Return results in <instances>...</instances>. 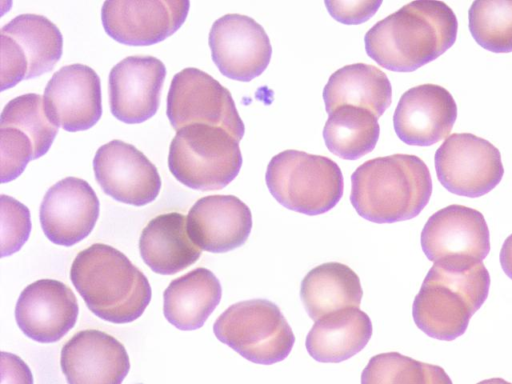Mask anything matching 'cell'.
<instances>
[{
    "label": "cell",
    "mask_w": 512,
    "mask_h": 384,
    "mask_svg": "<svg viewBox=\"0 0 512 384\" xmlns=\"http://www.w3.org/2000/svg\"><path fill=\"white\" fill-rule=\"evenodd\" d=\"M0 35L2 91L51 71L62 56V34L42 15H18Z\"/></svg>",
    "instance_id": "cell-9"
},
{
    "label": "cell",
    "mask_w": 512,
    "mask_h": 384,
    "mask_svg": "<svg viewBox=\"0 0 512 384\" xmlns=\"http://www.w3.org/2000/svg\"><path fill=\"white\" fill-rule=\"evenodd\" d=\"M361 384H453L446 371L399 352L370 358L361 374Z\"/></svg>",
    "instance_id": "cell-28"
},
{
    "label": "cell",
    "mask_w": 512,
    "mask_h": 384,
    "mask_svg": "<svg viewBox=\"0 0 512 384\" xmlns=\"http://www.w3.org/2000/svg\"><path fill=\"white\" fill-rule=\"evenodd\" d=\"M188 0L105 1L101 20L105 32L115 41L131 46L159 43L184 24Z\"/></svg>",
    "instance_id": "cell-12"
},
{
    "label": "cell",
    "mask_w": 512,
    "mask_h": 384,
    "mask_svg": "<svg viewBox=\"0 0 512 384\" xmlns=\"http://www.w3.org/2000/svg\"><path fill=\"white\" fill-rule=\"evenodd\" d=\"M60 365L68 384H122L130 369L123 344L95 329L77 332L64 344Z\"/></svg>",
    "instance_id": "cell-20"
},
{
    "label": "cell",
    "mask_w": 512,
    "mask_h": 384,
    "mask_svg": "<svg viewBox=\"0 0 512 384\" xmlns=\"http://www.w3.org/2000/svg\"><path fill=\"white\" fill-rule=\"evenodd\" d=\"M432 179L427 165L410 154L377 157L351 176L350 201L362 218L378 223L412 219L428 204Z\"/></svg>",
    "instance_id": "cell-2"
},
{
    "label": "cell",
    "mask_w": 512,
    "mask_h": 384,
    "mask_svg": "<svg viewBox=\"0 0 512 384\" xmlns=\"http://www.w3.org/2000/svg\"><path fill=\"white\" fill-rule=\"evenodd\" d=\"M248 206L234 195H209L198 199L187 215V231L201 249L225 253L242 246L252 230Z\"/></svg>",
    "instance_id": "cell-21"
},
{
    "label": "cell",
    "mask_w": 512,
    "mask_h": 384,
    "mask_svg": "<svg viewBox=\"0 0 512 384\" xmlns=\"http://www.w3.org/2000/svg\"><path fill=\"white\" fill-rule=\"evenodd\" d=\"M458 22L443 1H412L372 26L365 50L381 67L412 72L446 52L457 37Z\"/></svg>",
    "instance_id": "cell-1"
},
{
    "label": "cell",
    "mask_w": 512,
    "mask_h": 384,
    "mask_svg": "<svg viewBox=\"0 0 512 384\" xmlns=\"http://www.w3.org/2000/svg\"><path fill=\"white\" fill-rule=\"evenodd\" d=\"M428 258L449 272H464L481 263L490 251L489 228L483 214L452 204L429 217L421 232Z\"/></svg>",
    "instance_id": "cell-8"
},
{
    "label": "cell",
    "mask_w": 512,
    "mask_h": 384,
    "mask_svg": "<svg viewBox=\"0 0 512 384\" xmlns=\"http://www.w3.org/2000/svg\"><path fill=\"white\" fill-rule=\"evenodd\" d=\"M139 251L155 273L172 275L195 263L201 249L187 231V216L170 212L156 216L142 230Z\"/></svg>",
    "instance_id": "cell-22"
},
{
    "label": "cell",
    "mask_w": 512,
    "mask_h": 384,
    "mask_svg": "<svg viewBox=\"0 0 512 384\" xmlns=\"http://www.w3.org/2000/svg\"><path fill=\"white\" fill-rule=\"evenodd\" d=\"M220 281L207 268H196L170 282L163 293V313L180 330L201 328L221 300Z\"/></svg>",
    "instance_id": "cell-24"
},
{
    "label": "cell",
    "mask_w": 512,
    "mask_h": 384,
    "mask_svg": "<svg viewBox=\"0 0 512 384\" xmlns=\"http://www.w3.org/2000/svg\"><path fill=\"white\" fill-rule=\"evenodd\" d=\"M456 118L457 105L451 93L436 84H422L401 96L393 125L404 143L430 146L450 134Z\"/></svg>",
    "instance_id": "cell-19"
},
{
    "label": "cell",
    "mask_w": 512,
    "mask_h": 384,
    "mask_svg": "<svg viewBox=\"0 0 512 384\" xmlns=\"http://www.w3.org/2000/svg\"><path fill=\"white\" fill-rule=\"evenodd\" d=\"M1 384H33L28 365L17 355L1 352Z\"/></svg>",
    "instance_id": "cell-34"
},
{
    "label": "cell",
    "mask_w": 512,
    "mask_h": 384,
    "mask_svg": "<svg viewBox=\"0 0 512 384\" xmlns=\"http://www.w3.org/2000/svg\"><path fill=\"white\" fill-rule=\"evenodd\" d=\"M476 384H512V383L504 380L503 378H490V379L482 380Z\"/></svg>",
    "instance_id": "cell-36"
},
{
    "label": "cell",
    "mask_w": 512,
    "mask_h": 384,
    "mask_svg": "<svg viewBox=\"0 0 512 384\" xmlns=\"http://www.w3.org/2000/svg\"><path fill=\"white\" fill-rule=\"evenodd\" d=\"M265 179L278 203L309 216L334 208L344 190L337 163L328 157L298 150H285L273 156Z\"/></svg>",
    "instance_id": "cell-5"
},
{
    "label": "cell",
    "mask_w": 512,
    "mask_h": 384,
    "mask_svg": "<svg viewBox=\"0 0 512 384\" xmlns=\"http://www.w3.org/2000/svg\"><path fill=\"white\" fill-rule=\"evenodd\" d=\"M241 166L239 141L221 127L190 124L179 129L171 141L169 170L191 189H222L236 178Z\"/></svg>",
    "instance_id": "cell-6"
},
{
    "label": "cell",
    "mask_w": 512,
    "mask_h": 384,
    "mask_svg": "<svg viewBox=\"0 0 512 384\" xmlns=\"http://www.w3.org/2000/svg\"><path fill=\"white\" fill-rule=\"evenodd\" d=\"M78 312L77 299L67 285L40 279L19 295L15 319L25 336L40 343H53L74 327Z\"/></svg>",
    "instance_id": "cell-18"
},
{
    "label": "cell",
    "mask_w": 512,
    "mask_h": 384,
    "mask_svg": "<svg viewBox=\"0 0 512 384\" xmlns=\"http://www.w3.org/2000/svg\"><path fill=\"white\" fill-rule=\"evenodd\" d=\"M328 115L323 138L334 155L345 160H356L375 148L380 126L377 117L369 110L344 105Z\"/></svg>",
    "instance_id": "cell-27"
},
{
    "label": "cell",
    "mask_w": 512,
    "mask_h": 384,
    "mask_svg": "<svg viewBox=\"0 0 512 384\" xmlns=\"http://www.w3.org/2000/svg\"><path fill=\"white\" fill-rule=\"evenodd\" d=\"M1 257L20 250L31 232L29 209L13 197L1 195Z\"/></svg>",
    "instance_id": "cell-31"
},
{
    "label": "cell",
    "mask_w": 512,
    "mask_h": 384,
    "mask_svg": "<svg viewBox=\"0 0 512 384\" xmlns=\"http://www.w3.org/2000/svg\"><path fill=\"white\" fill-rule=\"evenodd\" d=\"M70 279L97 317L115 324L139 318L151 300L147 277L116 248L96 243L77 254Z\"/></svg>",
    "instance_id": "cell-3"
},
{
    "label": "cell",
    "mask_w": 512,
    "mask_h": 384,
    "mask_svg": "<svg viewBox=\"0 0 512 384\" xmlns=\"http://www.w3.org/2000/svg\"><path fill=\"white\" fill-rule=\"evenodd\" d=\"M381 3L382 1H325L331 16L344 24H359L368 20Z\"/></svg>",
    "instance_id": "cell-33"
},
{
    "label": "cell",
    "mask_w": 512,
    "mask_h": 384,
    "mask_svg": "<svg viewBox=\"0 0 512 384\" xmlns=\"http://www.w3.org/2000/svg\"><path fill=\"white\" fill-rule=\"evenodd\" d=\"M372 333L370 317L357 307H348L315 321L305 345L314 360L339 363L360 352L369 342Z\"/></svg>",
    "instance_id": "cell-23"
},
{
    "label": "cell",
    "mask_w": 512,
    "mask_h": 384,
    "mask_svg": "<svg viewBox=\"0 0 512 384\" xmlns=\"http://www.w3.org/2000/svg\"><path fill=\"white\" fill-rule=\"evenodd\" d=\"M43 101L48 118L56 126L69 132L87 130L102 115L100 78L86 65L64 66L48 81Z\"/></svg>",
    "instance_id": "cell-15"
},
{
    "label": "cell",
    "mask_w": 512,
    "mask_h": 384,
    "mask_svg": "<svg viewBox=\"0 0 512 384\" xmlns=\"http://www.w3.org/2000/svg\"><path fill=\"white\" fill-rule=\"evenodd\" d=\"M167 117L179 130L194 123L221 127L240 141L245 126L231 93L206 72L188 67L174 75L167 96Z\"/></svg>",
    "instance_id": "cell-10"
},
{
    "label": "cell",
    "mask_w": 512,
    "mask_h": 384,
    "mask_svg": "<svg viewBox=\"0 0 512 384\" xmlns=\"http://www.w3.org/2000/svg\"><path fill=\"white\" fill-rule=\"evenodd\" d=\"M1 182L16 179L29 161L34 160V146L30 137L14 127H0Z\"/></svg>",
    "instance_id": "cell-32"
},
{
    "label": "cell",
    "mask_w": 512,
    "mask_h": 384,
    "mask_svg": "<svg viewBox=\"0 0 512 384\" xmlns=\"http://www.w3.org/2000/svg\"><path fill=\"white\" fill-rule=\"evenodd\" d=\"M0 127H14L27 134L34 146V160L48 152L59 129L48 118L43 97L36 93L10 100L2 110Z\"/></svg>",
    "instance_id": "cell-29"
},
{
    "label": "cell",
    "mask_w": 512,
    "mask_h": 384,
    "mask_svg": "<svg viewBox=\"0 0 512 384\" xmlns=\"http://www.w3.org/2000/svg\"><path fill=\"white\" fill-rule=\"evenodd\" d=\"M362 296L356 272L339 262L314 267L305 275L300 286L301 301L314 321L340 309L359 308Z\"/></svg>",
    "instance_id": "cell-26"
},
{
    "label": "cell",
    "mask_w": 512,
    "mask_h": 384,
    "mask_svg": "<svg viewBox=\"0 0 512 384\" xmlns=\"http://www.w3.org/2000/svg\"><path fill=\"white\" fill-rule=\"evenodd\" d=\"M211 57L226 77L249 82L267 68L272 47L263 27L252 18L227 14L210 29Z\"/></svg>",
    "instance_id": "cell-13"
},
{
    "label": "cell",
    "mask_w": 512,
    "mask_h": 384,
    "mask_svg": "<svg viewBox=\"0 0 512 384\" xmlns=\"http://www.w3.org/2000/svg\"><path fill=\"white\" fill-rule=\"evenodd\" d=\"M440 184L449 192L470 198L483 196L502 180L499 150L471 133L449 135L434 156Z\"/></svg>",
    "instance_id": "cell-11"
},
{
    "label": "cell",
    "mask_w": 512,
    "mask_h": 384,
    "mask_svg": "<svg viewBox=\"0 0 512 384\" xmlns=\"http://www.w3.org/2000/svg\"><path fill=\"white\" fill-rule=\"evenodd\" d=\"M166 67L153 56H129L109 73L112 115L127 124L142 123L158 110Z\"/></svg>",
    "instance_id": "cell-17"
},
{
    "label": "cell",
    "mask_w": 512,
    "mask_h": 384,
    "mask_svg": "<svg viewBox=\"0 0 512 384\" xmlns=\"http://www.w3.org/2000/svg\"><path fill=\"white\" fill-rule=\"evenodd\" d=\"M325 109L349 105L369 110L377 118L390 106L392 87L386 74L373 65L356 63L335 71L323 90Z\"/></svg>",
    "instance_id": "cell-25"
},
{
    "label": "cell",
    "mask_w": 512,
    "mask_h": 384,
    "mask_svg": "<svg viewBox=\"0 0 512 384\" xmlns=\"http://www.w3.org/2000/svg\"><path fill=\"white\" fill-rule=\"evenodd\" d=\"M489 287L490 275L483 262L464 272L433 264L413 301L414 322L429 337L452 341L465 333L472 315L487 299Z\"/></svg>",
    "instance_id": "cell-4"
},
{
    "label": "cell",
    "mask_w": 512,
    "mask_h": 384,
    "mask_svg": "<svg viewBox=\"0 0 512 384\" xmlns=\"http://www.w3.org/2000/svg\"><path fill=\"white\" fill-rule=\"evenodd\" d=\"M474 40L494 53L512 52V0H476L468 11Z\"/></svg>",
    "instance_id": "cell-30"
},
{
    "label": "cell",
    "mask_w": 512,
    "mask_h": 384,
    "mask_svg": "<svg viewBox=\"0 0 512 384\" xmlns=\"http://www.w3.org/2000/svg\"><path fill=\"white\" fill-rule=\"evenodd\" d=\"M93 169L101 189L116 201L144 206L160 192L161 178L155 165L136 147L121 140L98 148Z\"/></svg>",
    "instance_id": "cell-14"
},
{
    "label": "cell",
    "mask_w": 512,
    "mask_h": 384,
    "mask_svg": "<svg viewBox=\"0 0 512 384\" xmlns=\"http://www.w3.org/2000/svg\"><path fill=\"white\" fill-rule=\"evenodd\" d=\"M99 209L98 197L88 182L66 177L45 193L40 206V224L48 240L70 247L92 232Z\"/></svg>",
    "instance_id": "cell-16"
},
{
    "label": "cell",
    "mask_w": 512,
    "mask_h": 384,
    "mask_svg": "<svg viewBox=\"0 0 512 384\" xmlns=\"http://www.w3.org/2000/svg\"><path fill=\"white\" fill-rule=\"evenodd\" d=\"M499 260L504 273L512 279V234L504 240Z\"/></svg>",
    "instance_id": "cell-35"
},
{
    "label": "cell",
    "mask_w": 512,
    "mask_h": 384,
    "mask_svg": "<svg viewBox=\"0 0 512 384\" xmlns=\"http://www.w3.org/2000/svg\"><path fill=\"white\" fill-rule=\"evenodd\" d=\"M213 332L243 358L262 365L283 361L295 343L279 307L267 299L232 304L216 319Z\"/></svg>",
    "instance_id": "cell-7"
}]
</instances>
